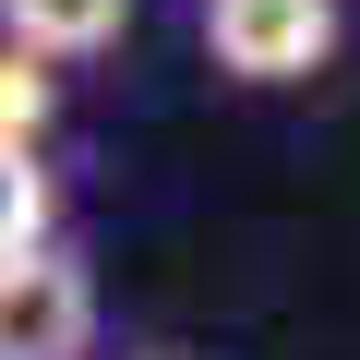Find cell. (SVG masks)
<instances>
[{"label":"cell","mask_w":360,"mask_h":360,"mask_svg":"<svg viewBox=\"0 0 360 360\" xmlns=\"http://www.w3.org/2000/svg\"><path fill=\"white\" fill-rule=\"evenodd\" d=\"M205 49L240 84H300L336 60V0H205Z\"/></svg>","instance_id":"1"},{"label":"cell","mask_w":360,"mask_h":360,"mask_svg":"<svg viewBox=\"0 0 360 360\" xmlns=\"http://www.w3.org/2000/svg\"><path fill=\"white\" fill-rule=\"evenodd\" d=\"M96 336V276L72 252H13L0 264V360H84Z\"/></svg>","instance_id":"2"},{"label":"cell","mask_w":360,"mask_h":360,"mask_svg":"<svg viewBox=\"0 0 360 360\" xmlns=\"http://www.w3.org/2000/svg\"><path fill=\"white\" fill-rule=\"evenodd\" d=\"M132 25V0H0V49L25 60H84Z\"/></svg>","instance_id":"3"},{"label":"cell","mask_w":360,"mask_h":360,"mask_svg":"<svg viewBox=\"0 0 360 360\" xmlns=\"http://www.w3.org/2000/svg\"><path fill=\"white\" fill-rule=\"evenodd\" d=\"M37 132H49V72L0 49V156H37Z\"/></svg>","instance_id":"4"},{"label":"cell","mask_w":360,"mask_h":360,"mask_svg":"<svg viewBox=\"0 0 360 360\" xmlns=\"http://www.w3.org/2000/svg\"><path fill=\"white\" fill-rule=\"evenodd\" d=\"M37 240H49V180H37V156H0V264Z\"/></svg>","instance_id":"5"}]
</instances>
